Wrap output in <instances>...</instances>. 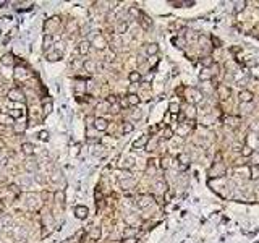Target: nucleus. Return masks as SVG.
I'll use <instances>...</instances> for the list:
<instances>
[{
	"mask_svg": "<svg viewBox=\"0 0 259 243\" xmlns=\"http://www.w3.org/2000/svg\"><path fill=\"white\" fill-rule=\"evenodd\" d=\"M215 92H217V96L220 97L222 101H227L228 97H230V88L228 86H225V85H219L217 88H215Z\"/></svg>",
	"mask_w": 259,
	"mask_h": 243,
	"instance_id": "1",
	"label": "nucleus"
},
{
	"mask_svg": "<svg viewBox=\"0 0 259 243\" xmlns=\"http://www.w3.org/2000/svg\"><path fill=\"white\" fill-rule=\"evenodd\" d=\"M238 99H240V102H243V104H248V102H253L254 94L249 89H241L238 94Z\"/></svg>",
	"mask_w": 259,
	"mask_h": 243,
	"instance_id": "2",
	"label": "nucleus"
},
{
	"mask_svg": "<svg viewBox=\"0 0 259 243\" xmlns=\"http://www.w3.org/2000/svg\"><path fill=\"white\" fill-rule=\"evenodd\" d=\"M201 97H202L201 91L196 89V88H191V89L188 91V101H190L191 104H196V102H199Z\"/></svg>",
	"mask_w": 259,
	"mask_h": 243,
	"instance_id": "3",
	"label": "nucleus"
},
{
	"mask_svg": "<svg viewBox=\"0 0 259 243\" xmlns=\"http://www.w3.org/2000/svg\"><path fill=\"white\" fill-rule=\"evenodd\" d=\"M151 203H152V196L151 195H141L138 198V208L141 209H146L148 206H151Z\"/></svg>",
	"mask_w": 259,
	"mask_h": 243,
	"instance_id": "4",
	"label": "nucleus"
},
{
	"mask_svg": "<svg viewBox=\"0 0 259 243\" xmlns=\"http://www.w3.org/2000/svg\"><path fill=\"white\" fill-rule=\"evenodd\" d=\"M8 97H10L12 101H18V102L25 101V94H23L20 89H10L8 91Z\"/></svg>",
	"mask_w": 259,
	"mask_h": 243,
	"instance_id": "5",
	"label": "nucleus"
},
{
	"mask_svg": "<svg viewBox=\"0 0 259 243\" xmlns=\"http://www.w3.org/2000/svg\"><path fill=\"white\" fill-rule=\"evenodd\" d=\"M94 127H96V130H99V131H105L107 127H109V123H107L105 118H102V117H97V118L94 120Z\"/></svg>",
	"mask_w": 259,
	"mask_h": 243,
	"instance_id": "6",
	"label": "nucleus"
},
{
	"mask_svg": "<svg viewBox=\"0 0 259 243\" xmlns=\"http://www.w3.org/2000/svg\"><path fill=\"white\" fill-rule=\"evenodd\" d=\"M28 235H29V232H28V228H26V227H18L16 230H15V237H16V240H26Z\"/></svg>",
	"mask_w": 259,
	"mask_h": 243,
	"instance_id": "7",
	"label": "nucleus"
},
{
	"mask_svg": "<svg viewBox=\"0 0 259 243\" xmlns=\"http://www.w3.org/2000/svg\"><path fill=\"white\" fill-rule=\"evenodd\" d=\"M89 49H91V42H89V41H81V42L78 44V52L81 55H86L89 52Z\"/></svg>",
	"mask_w": 259,
	"mask_h": 243,
	"instance_id": "8",
	"label": "nucleus"
},
{
	"mask_svg": "<svg viewBox=\"0 0 259 243\" xmlns=\"http://www.w3.org/2000/svg\"><path fill=\"white\" fill-rule=\"evenodd\" d=\"M75 216L78 219H86L88 217V208L86 206H78L75 209Z\"/></svg>",
	"mask_w": 259,
	"mask_h": 243,
	"instance_id": "9",
	"label": "nucleus"
},
{
	"mask_svg": "<svg viewBox=\"0 0 259 243\" xmlns=\"http://www.w3.org/2000/svg\"><path fill=\"white\" fill-rule=\"evenodd\" d=\"M177 161L180 162V164L183 165V169H185V167L190 164V156H188V154H185V152H180L177 156Z\"/></svg>",
	"mask_w": 259,
	"mask_h": 243,
	"instance_id": "10",
	"label": "nucleus"
},
{
	"mask_svg": "<svg viewBox=\"0 0 259 243\" xmlns=\"http://www.w3.org/2000/svg\"><path fill=\"white\" fill-rule=\"evenodd\" d=\"M83 67H84V70H86L88 73H94V72H96V68H97V63L92 62V60H86Z\"/></svg>",
	"mask_w": 259,
	"mask_h": 243,
	"instance_id": "11",
	"label": "nucleus"
},
{
	"mask_svg": "<svg viewBox=\"0 0 259 243\" xmlns=\"http://www.w3.org/2000/svg\"><path fill=\"white\" fill-rule=\"evenodd\" d=\"M94 45H96L97 49H104L107 45V42H105V39H104L102 36H94Z\"/></svg>",
	"mask_w": 259,
	"mask_h": 243,
	"instance_id": "12",
	"label": "nucleus"
},
{
	"mask_svg": "<svg viewBox=\"0 0 259 243\" xmlns=\"http://www.w3.org/2000/svg\"><path fill=\"white\" fill-rule=\"evenodd\" d=\"M146 144H148V136H141L139 139H136L133 143V149H141V148H144Z\"/></svg>",
	"mask_w": 259,
	"mask_h": 243,
	"instance_id": "13",
	"label": "nucleus"
},
{
	"mask_svg": "<svg viewBox=\"0 0 259 243\" xmlns=\"http://www.w3.org/2000/svg\"><path fill=\"white\" fill-rule=\"evenodd\" d=\"M146 52H148L149 55H155L159 52V45L155 44V42H151V44H148V47H146Z\"/></svg>",
	"mask_w": 259,
	"mask_h": 243,
	"instance_id": "14",
	"label": "nucleus"
},
{
	"mask_svg": "<svg viewBox=\"0 0 259 243\" xmlns=\"http://www.w3.org/2000/svg\"><path fill=\"white\" fill-rule=\"evenodd\" d=\"M91 240H94V241H97V240H101V227H94L92 230H91Z\"/></svg>",
	"mask_w": 259,
	"mask_h": 243,
	"instance_id": "15",
	"label": "nucleus"
},
{
	"mask_svg": "<svg viewBox=\"0 0 259 243\" xmlns=\"http://www.w3.org/2000/svg\"><path fill=\"white\" fill-rule=\"evenodd\" d=\"M126 101H128L130 105H138V104H139V97H138V94H128V96H126Z\"/></svg>",
	"mask_w": 259,
	"mask_h": 243,
	"instance_id": "16",
	"label": "nucleus"
},
{
	"mask_svg": "<svg viewBox=\"0 0 259 243\" xmlns=\"http://www.w3.org/2000/svg\"><path fill=\"white\" fill-rule=\"evenodd\" d=\"M253 152H254V151H253V148H251V146H248V144H244V146L241 148V156H243V157H251V156H253Z\"/></svg>",
	"mask_w": 259,
	"mask_h": 243,
	"instance_id": "17",
	"label": "nucleus"
},
{
	"mask_svg": "<svg viewBox=\"0 0 259 243\" xmlns=\"http://www.w3.org/2000/svg\"><path fill=\"white\" fill-rule=\"evenodd\" d=\"M21 148H23V152H25V154H29V156L34 154V146H32L31 143H25Z\"/></svg>",
	"mask_w": 259,
	"mask_h": 243,
	"instance_id": "18",
	"label": "nucleus"
},
{
	"mask_svg": "<svg viewBox=\"0 0 259 243\" xmlns=\"http://www.w3.org/2000/svg\"><path fill=\"white\" fill-rule=\"evenodd\" d=\"M214 62H215V60H214L212 57H211V55H207V57H204V58H202V60H201V63H202V67H206V68H209V67H212V65H214Z\"/></svg>",
	"mask_w": 259,
	"mask_h": 243,
	"instance_id": "19",
	"label": "nucleus"
},
{
	"mask_svg": "<svg viewBox=\"0 0 259 243\" xmlns=\"http://www.w3.org/2000/svg\"><path fill=\"white\" fill-rule=\"evenodd\" d=\"M139 23H141V26H143V29H149V28H151V20L146 15H141Z\"/></svg>",
	"mask_w": 259,
	"mask_h": 243,
	"instance_id": "20",
	"label": "nucleus"
},
{
	"mask_svg": "<svg viewBox=\"0 0 259 243\" xmlns=\"http://www.w3.org/2000/svg\"><path fill=\"white\" fill-rule=\"evenodd\" d=\"M128 79L131 83H138V81H141V75H139V72H131L130 75H128Z\"/></svg>",
	"mask_w": 259,
	"mask_h": 243,
	"instance_id": "21",
	"label": "nucleus"
},
{
	"mask_svg": "<svg viewBox=\"0 0 259 243\" xmlns=\"http://www.w3.org/2000/svg\"><path fill=\"white\" fill-rule=\"evenodd\" d=\"M126 29H128V23H126V21H120L118 26H117V32H118V34H123V32H126Z\"/></svg>",
	"mask_w": 259,
	"mask_h": 243,
	"instance_id": "22",
	"label": "nucleus"
},
{
	"mask_svg": "<svg viewBox=\"0 0 259 243\" xmlns=\"http://www.w3.org/2000/svg\"><path fill=\"white\" fill-rule=\"evenodd\" d=\"M52 41H54V37H52L50 34H45V36H44V50H49V49H50Z\"/></svg>",
	"mask_w": 259,
	"mask_h": 243,
	"instance_id": "23",
	"label": "nucleus"
},
{
	"mask_svg": "<svg viewBox=\"0 0 259 243\" xmlns=\"http://www.w3.org/2000/svg\"><path fill=\"white\" fill-rule=\"evenodd\" d=\"M172 42L177 45V47H185L186 45V39H183V37H173Z\"/></svg>",
	"mask_w": 259,
	"mask_h": 243,
	"instance_id": "24",
	"label": "nucleus"
},
{
	"mask_svg": "<svg viewBox=\"0 0 259 243\" xmlns=\"http://www.w3.org/2000/svg\"><path fill=\"white\" fill-rule=\"evenodd\" d=\"M155 188L161 191V193H165L167 191V183L164 180H159V181H155Z\"/></svg>",
	"mask_w": 259,
	"mask_h": 243,
	"instance_id": "25",
	"label": "nucleus"
},
{
	"mask_svg": "<svg viewBox=\"0 0 259 243\" xmlns=\"http://www.w3.org/2000/svg\"><path fill=\"white\" fill-rule=\"evenodd\" d=\"M168 110H170V114H180V105H178V102H170V105H168Z\"/></svg>",
	"mask_w": 259,
	"mask_h": 243,
	"instance_id": "26",
	"label": "nucleus"
},
{
	"mask_svg": "<svg viewBox=\"0 0 259 243\" xmlns=\"http://www.w3.org/2000/svg\"><path fill=\"white\" fill-rule=\"evenodd\" d=\"M47 58H49V62H57V60L62 58V52H54V54H49L47 55Z\"/></svg>",
	"mask_w": 259,
	"mask_h": 243,
	"instance_id": "27",
	"label": "nucleus"
},
{
	"mask_svg": "<svg viewBox=\"0 0 259 243\" xmlns=\"http://www.w3.org/2000/svg\"><path fill=\"white\" fill-rule=\"evenodd\" d=\"M120 183H121V186H123V190H130L131 186L134 185V181H133V178H128V180H121Z\"/></svg>",
	"mask_w": 259,
	"mask_h": 243,
	"instance_id": "28",
	"label": "nucleus"
},
{
	"mask_svg": "<svg viewBox=\"0 0 259 243\" xmlns=\"http://www.w3.org/2000/svg\"><path fill=\"white\" fill-rule=\"evenodd\" d=\"M133 123H130V122H125V123H123V128H121V131H123L125 135L126 133H131V131H133Z\"/></svg>",
	"mask_w": 259,
	"mask_h": 243,
	"instance_id": "29",
	"label": "nucleus"
},
{
	"mask_svg": "<svg viewBox=\"0 0 259 243\" xmlns=\"http://www.w3.org/2000/svg\"><path fill=\"white\" fill-rule=\"evenodd\" d=\"M244 7H246V2H237V3H235L233 12H235V13H240V12L244 10Z\"/></svg>",
	"mask_w": 259,
	"mask_h": 243,
	"instance_id": "30",
	"label": "nucleus"
},
{
	"mask_svg": "<svg viewBox=\"0 0 259 243\" xmlns=\"http://www.w3.org/2000/svg\"><path fill=\"white\" fill-rule=\"evenodd\" d=\"M2 65H5V67H10V65H13V60H12V55H5V57H2Z\"/></svg>",
	"mask_w": 259,
	"mask_h": 243,
	"instance_id": "31",
	"label": "nucleus"
},
{
	"mask_svg": "<svg viewBox=\"0 0 259 243\" xmlns=\"http://www.w3.org/2000/svg\"><path fill=\"white\" fill-rule=\"evenodd\" d=\"M12 222H13V219L10 216H3L2 217V225L3 227H12Z\"/></svg>",
	"mask_w": 259,
	"mask_h": 243,
	"instance_id": "32",
	"label": "nucleus"
},
{
	"mask_svg": "<svg viewBox=\"0 0 259 243\" xmlns=\"http://www.w3.org/2000/svg\"><path fill=\"white\" fill-rule=\"evenodd\" d=\"M227 122H230V127L235 128V127L238 125V122H241V118H240V117H228Z\"/></svg>",
	"mask_w": 259,
	"mask_h": 243,
	"instance_id": "33",
	"label": "nucleus"
},
{
	"mask_svg": "<svg viewBox=\"0 0 259 243\" xmlns=\"http://www.w3.org/2000/svg\"><path fill=\"white\" fill-rule=\"evenodd\" d=\"M251 178L256 181L259 180V167H254V165L251 167Z\"/></svg>",
	"mask_w": 259,
	"mask_h": 243,
	"instance_id": "34",
	"label": "nucleus"
},
{
	"mask_svg": "<svg viewBox=\"0 0 259 243\" xmlns=\"http://www.w3.org/2000/svg\"><path fill=\"white\" fill-rule=\"evenodd\" d=\"M251 164L254 165V167H259V152H253V156H251Z\"/></svg>",
	"mask_w": 259,
	"mask_h": 243,
	"instance_id": "35",
	"label": "nucleus"
},
{
	"mask_svg": "<svg viewBox=\"0 0 259 243\" xmlns=\"http://www.w3.org/2000/svg\"><path fill=\"white\" fill-rule=\"evenodd\" d=\"M211 41H212L214 47H217V49H220V47H222V42H220V39H219V37H215V36H211Z\"/></svg>",
	"mask_w": 259,
	"mask_h": 243,
	"instance_id": "36",
	"label": "nucleus"
},
{
	"mask_svg": "<svg viewBox=\"0 0 259 243\" xmlns=\"http://www.w3.org/2000/svg\"><path fill=\"white\" fill-rule=\"evenodd\" d=\"M26 169H28V170H36V169H37L36 161H28V162H26Z\"/></svg>",
	"mask_w": 259,
	"mask_h": 243,
	"instance_id": "37",
	"label": "nucleus"
},
{
	"mask_svg": "<svg viewBox=\"0 0 259 243\" xmlns=\"http://www.w3.org/2000/svg\"><path fill=\"white\" fill-rule=\"evenodd\" d=\"M117 102H118V99H117V96H114V94H110L109 97H107V104H117Z\"/></svg>",
	"mask_w": 259,
	"mask_h": 243,
	"instance_id": "38",
	"label": "nucleus"
},
{
	"mask_svg": "<svg viewBox=\"0 0 259 243\" xmlns=\"http://www.w3.org/2000/svg\"><path fill=\"white\" fill-rule=\"evenodd\" d=\"M133 235H134V228H126L125 233H123V237H125V238H131Z\"/></svg>",
	"mask_w": 259,
	"mask_h": 243,
	"instance_id": "39",
	"label": "nucleus"
},
{
	"mask_svg": "<svg viewBox=\"0 0 259 243\" xmlns=\"http://www.w3.org/2000/svg\"><path fill=\"white\" fill-rule=\"evenodd\" d=\"M52 112V102H47V104H44V114H50Z\"/></svg>",
	"mask_w": 259,
	"mask_h": 243,
	"instance_id": "40",
	"label": "nucleus"
},
{
	"mask_svg": "<svg viewBox=\"0 0 259 243\" xmlns=\"http://www.w3.org/2000/svg\"><path fill=\"white\" fill-rule=\"evenodd\" d=\"M172 135H173L172 128H165V133H164V138H165V139H170V138H172Z\"/></svg>",
	"mask_w": 259,
	"mask_h": 243,
	"instance_id": "41",
	"label": "nucleus"
},
{
	"mask_svg": "<svg viewBox=\"0 0 259 243\" xmlns=\"http://www.w3.org/2000/svg\"><path fill=\"white\" fill-rule=\"evenodd\" d=\"M31 181H32V180H31V177H23V178H21V183H23V185H26V186H28V185H31Z\"/></svg>",
	"mask_w": 259,
	"mask_h": 243,
	"instance_id": "42",
	"label": "nucleus"
},
{
	"mask_svg": "<svg viewBox=\"0 0 259 243\" xmlns=\"http://www.w3.org/2000/svg\"><path fill=\"white\" fill-rule=\"evenodd\" d=\"M55 196H57L58 203H60V204H63V191H57V193H55Z\"/></svg>",
	"mask_w": 259,
	"mask_h": 243,
	"instance_id": "43",
	"label": "nucleus"
},
{
	"mask_svg": "<svg viewBox=\"0 0 259 243\" xmlns=\"http://www.w3.org/2000/svg\"><path fill=\"white\" fill-rule=\"evenodd\" d=\"M168 165H170V164H168V157H164L161 167H162V169H168Z\"/></svg>",
	"mask_w": 259,
	"mask_h": 243,
	"instance_id": "44",
	"label": "nucleus"
},
{
	"mask_svg": "<svg viewBox=\"0 0 259 243\" xmlns=\"http://www.w3.org/2000/svg\"><path fill=\"white\" fill-rule=\"evenodd\" d=\"M39 139H44V141H47V139H49V133H47V131H41L39 133Z\"/></svg>",
	"mask_w": 259,
	"mask_h": 243,
	"instance_id": "45",
	"label": "nucleus"
},
{
	"mask_svg": "<svg viewBox=\"0 0 259 243\" xmlns=\"http://www.w3.org/2000/svg\"><path fill=\"white\" fill-rule=\"evenodd\" d=\"M52 181H63V178L62 177H60V174H57V175H52Z\"/></svg>",
	"mask_w": 259,
	"mask_h": 243,
	"instance_id": "46",
	"label": "nucleus"
},
{
	"mask_svg": "<svg viewBox=\"0 0 259 243\" xmlns=\"http://www.w3.org/2000/svg\"><path fill=\"white\" fill-rule=\"evenodd\" d=\"M136 241H138V240H136L134 237H131V238H123V241H121V243H136Z\"/></svg>",
	"mask_w": 259,
	"mask_h": 243,
	"instance_id": "47",
	"label": "nucleus"
},
{
	"mask_svg": "<svg viewBox=\"0 0 259 243\" xmlns=\"http://www.w3.org/2000/svg\"><path fill=\"white\" fill-rule=\"evenodd\" d=\"M230 52L238 54V52H241V47H238V45H233V47H230Z\"/></svg>",
	"mask_w": 259,
	"mask_h": 243,
	"instance_id": "48",
	"label": "nucleus"
},
{
	"mask_svg": "<svg viewBox=\"0 0 259 243\" xmlns=\"http://www.w3.org/2000/svg\"><path fill=\"white\" fill-rule=\"evenodd\" d=\"M118 104H120V107H128V105H130L126 99H118Z\"/></svg>",
	"mask_w": 259,
	"mask_h": 243,
	"instance_id": "49",
	"label": "nucleus"
},
{
	"mask_svg": "<svg viewBox=\"0 0 259 243\" xmlns=\"http://www.w3.org/2000/svg\"><path fill=\"white\" fill-rule=\"evenodd\" d=\"M130 13H131L133 16H139V10H136L134 7H131V8H130Z\"/></svg>",
	"mask_w": 259,
	"mask_h": 243,
	"instance_id": "50",
	"label": "nucleus"
},
{
	"mask_svg": "<svg viewBox=\"0 0 259 243\" xmlns=\"http://www.w3.org/2000/svg\"><path fill=\"white\" fill-rule=\"evenodd\" d=\"M10 190H12V191H13V193H15V195H20V188H18V186L12 185V186H10Z\"/></svg>",
	"mask_w": 259,
	"mask_h": 243,
	"instance_id": "51",
	"label": "nucleus"
},
{
	"mask_svg": "<svg viewBox=\"0 0 259 243\" xmlns=\"http://www.w3.org/2000/svg\"><path fill=\"white\" fill-rule=\"evenodd\" d=\"M186 115H188V117H190V115H191V117H194V109H193V107H188Z\"/></svg>",
	"mask_w": 259,
	"mask_h": 243,
	"instance_id": "52",
	"label": "nucleus"
},
{
	"mask_svg": "<svg viewBox=\"0 0 259 243\" xmlns=\"http://www.w3.org/2000/svg\"><path fill=\"white\" fill-rule=\"evenodd\" d=\"M36 180L39 181V183H45V178H44V177H41V174H37V177H36Z\"/></svg>",
	"mask_w": 259,
	"mask_h": 243,
	"instance_id": "53",
	"label": "nucleus"
},
{
	"mask_svg": "<svg viewBox=\"0 0 259 243\" xmlns=\"http://www.w3.org/2000/svg\"><path fill=\"white\" fill-rule=\"evenodd\" d=\"M101 198H102V193H101V190L97 188V190H96V199H97V201H101Z\"/></svg>",
	"mask_w": 259,
	"mask_h": 243,
	"instance_id": "54",
	"label": "nucleus"
},
{
	"mask_svg": "<svg viewBox=\"0 0 259 243\" xmlns=\"http://www.w3.org/2000/svg\"><path fill=\"white\" fill-rule=\"evenodd\" d=\"M5 164H7V159L5 157H0V169H2V167H5Z\"/></svg>",
	"mask_w": 259,
	"mask_h": 243,
	"instance_id": "55",
	"label": "nucleus"
},
{
	"mask_svg": "<svg viewBox=\"0 0 259 243\" xmlns=\"http://www.w3.org/2000/svg\"><path fill=\"white\" fill-rule=\"evenodd\" d=\"M15 130H16V131H23V130H25V127H23V125H15Z\"/></svg>",
	"mask_w": 259,
	"mask_h": 243,
	"instance_id": "56",
	"label": "nucleus"
},
{
	"mask_svg": "<svg viewBox=\"0 0 259 243\" xmlns=\"http://www.w3.org/2000/svg\"><path fill=\"white\" fill-rule=\"evenodd\" d=\"M133 117H134V118H141V112H139V110H136L134 114H133Z\"/></svg>",
	"mask_w": 259,
	"mask_h": 243,
	"instance_id": "57",
	"label": "nucleus"
},
{
	"mask_svg": "<svg viewBox=\"0 0 259 243\" xmlns=\"http://www.w3.org/2000/svg\"><path fill=\"white\" fill-rule=\"evenodd\" d=\"M254 37H256V39L259 41V32H254Z\"/></svg>",
	"mask_w": 259,
	"mask_h": 243,
	"instance_id": "58",
	"label": "nucleus"
},
{
	"mask_svg": "<svg viewBox=\"0 0 259 243\" xmlns=\"http://www.w3.org/2000/svg\"><path fill=\"white\" fill-rule=\"evenodd\" d=\"M63 243H67V241H63Z\"/></svg>",
	"mask_w": 259,
	"mask_h": 243,
	"instance_id": "59",
	"label": "nucleus"
}]
</instances>
